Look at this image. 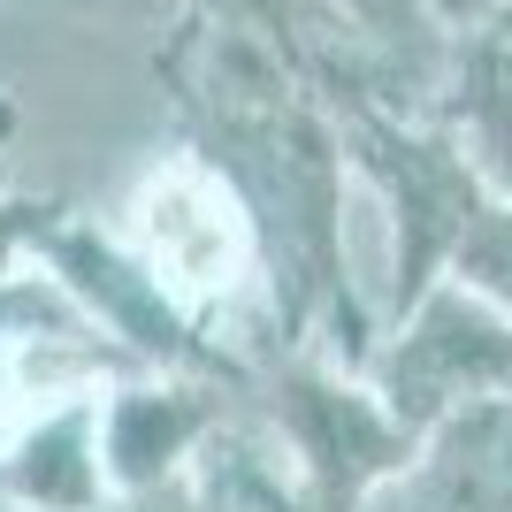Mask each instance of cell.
Returning a JSON list of instances; mask_svg holds the SVG:
<instances>
[{"label":"cell","mask_w":512,"mask_h":512,"mask_svg":"<svg viewBox=\"0 0 512 512\" xmlns=\"http://www.w3.org/2000/svg\"><path fill=\"white\" fill-rule=\"evenodd\" d=\"M130 230L146 253V276L176 299H222L245 276V214L207 169H161L130 199Z\"/></svg>","instance_id":"obj_1"},{"label":"cell","mask_w":512,"mask_h":512,"mask_svg":"<svg viewBox=\"0 0 512 512\" xmlns=\"http://www.w3.org/2000/svg\"><path fill=\"white\" fill-rule=\"evenodd\" d=\"M505 367H512V329L490 321L482 299L459 283V291H444V299L428 306L421 329L406 337V352H398V390L421 398V406H459V398H482ZM406 398H398V406H406Z\"/></svg>","instance_id":"obj_2"},{"label":"cell","mask_w":512,"mask_h":512,"mask_svg":"<svg viewBox=\"0 0 512 512\" xmlns=\"http://www.w3.org/2000/svg\"><path fill=\"white\" fill-rule=\"evenodd\" d=\"M184 436H192V421H184L161 390H130V398H115V413H107V428H100V459L123 474V482H146L153 459L169 467Z\"/></svg>","instance_id":"obj_3"},{"label":"cell","mask_w":512,"mask_h":512,"mask_svg":"<svg viewBox=\"0 0 512 512\" xmlns=\"http://www.w3.org/2000/svg\"><path fill=\"white\" fill-rule=\"evenodd\" d=\"M459 283L474 299L512 306V214H482L459 230Z\"/></svg>","instance_id":"obj_4"},{"label":"cell","mask_w":512,"mask_h":512,"mask_svg":"<svg viewBox=\"0 0 512 512\" xmlns=\"http://www.w3.org/2000/svg\"><path fill=\"white\" fill-rule=\"evenodd\" d=\"M344 8H360L367 23H383L390 39H406V31H413V0H344Z\"/></svg>","instance_id":"obj_5"},{"label":"cell","mask_w":512,"mask_h":512,"mask_svg":"<svg viewBox=\"0 0 512 512\" xmlns=\"http://www.w3.org/2000/svg\"><path fill=\"white\" fill-rule=\"evenodd\" d=\"M8 398H16V352L0 344V413H8Z\"/></svg>","instance_id":"obj_6"}]
</instances>
